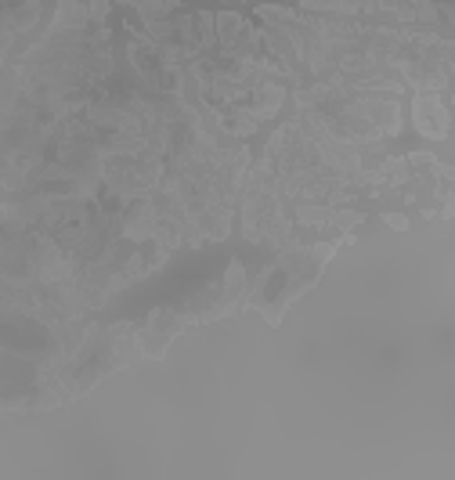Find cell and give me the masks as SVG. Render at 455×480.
I'll return each instance as SVG.
<instances>
[{
    "instance_id": "obj_1",
    "label": "cell",
    "mask_w": 455,
    "mask_h": 480,
    "mask_svg": "<svg viewBox=\"0 0 455 480\" xmlns=\"http://www.w3.org/2000/svg\"><path fill=\"white\" fill-rule=\"evenodd\" d=\"M416 116H419V130L430 138H445L448 134V112L441 109V98L434 94H419L416 98Z\"/></svg>"
}]
</instances>
